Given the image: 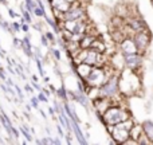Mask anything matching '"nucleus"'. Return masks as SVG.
<instances>
[{
	"label": "nucleus",
	"mask_w": 153,
	"mask_h": 145,
	"mask_svg": "<svg viewBox=\"0 0 153 145\" xmlns=\"http://www.w3.org/2000/svg\"><path fill=\"white\" fill-rule=\"evenodd\" d=\"M43 79H45V82H50V78H48V77H43Z\"/></svg>",
	"instance_id": "obj_42"
},
{
	"label": "nucleus",
	"mask_w": 153,
	"mask_h": 145,
	"mask_svg": "<svg viewBox=\"0 0 153 145\" xmlns=\"http://www.w3.org/2000/svg\"><path fill=\"white\" fill-rule=\"evenodd\" d=\"M106 82V78H105V71H103L101 67L98 66H94L90 71L89 77L85 79V83L89 85L90 87H101L103 83Z\"/></svg>",
	"instance_id": "obj_3"
},
{
	"label": "nucleus",
	"mask_w": 153,
	"mask_h": 145,
	"mask_svg": "<svg viewBox=\"0 0 153 145\" xmlns=\"http://www.w3.org/2000/svg\"><path fill=\"white\" fill-rule=\"evenodd\" d=\"M143 26H144V23L141 20H138V19H133L132 22H130V27H132L134 31H144L143 30Z\"/></svg>",
	"instance_id": "obj_15"
},
{
	"label": "nucleus",
	"mask_w": 153,
	"mask_h": 145,
	"mask_svg": "<svg viewBox=\"0 0 153 145\" xmlns=\"http://www.w3.org/2000/svg\"><path fill=\"white\" fill-rule=\"evenodd\" d=\"M133 128V121L126 120L120 124L114 125L111 129V137L114 138V143L117 144H125L130 138V130Z\"/></svg>",
	"instance_id": "obj_1"
},
{
	"label": "nucleus",
	"mask_w": 153,
	"mask_h": 145,
	"mask_svg": "<svg viewBox=\"0 0 153 145\" xmlns=\"http://www.w3.org/2000/svg\"><path fill=\"white\" fill-rule=\"evenodd\" d=\"M31 105L35 109H39V98L38 97H31Z\"/></svg>",
	"instance_id": "obj_23"
},
{
	"label": "nucleus",
	"mask_w": 153,
	"mask_h": 145,
	"mask_svg": "<svg viewBox=\"0 0 153 145\" xmlns=\"http://www.w3.org/2000/svg\"><path fill=\"white\" fill-rule=\"evenodd\" d=\"M85 15V10L83 7H76V5L73 4V7L70 8L67 12L62 13V20L67 22V20H79V19H83Z\"/></svg>",
	"instance_id": "obj_5"
},
{
	"label": "nucleus",
	"mask_w": 153,
	"mask_h": 145,
	"mask_svg": "<svg viewBox=\"0 0 153 145\" xmlns=\"http://www.w3.org/2000/svg\"><path fill=\"white\" fill-rule=\"evenodd\" d=\"M48 3H50V5L54 10H56L61 13L67 12L73 7V3H70L69 0H48Z\"/></svg>",
	"instance_id": "obj_8"
},
{
	"label": "nucleus",
	"mask_w": 153,
	"mask_h": 145,
	"mask_svg": "<svg viewBox=\"0 0 153 145\" xmlns=\"http://www.w3.org/2000/svg\"><path fill=\"white\" fill-rule=\"evenodd\" d=\"M121 50H122V53H124V55L138 53V48H137V45H136L134 39H130V38H125L121 42Z\"/></svg>",
	"instance_id": "obj_6"
},
{
	"label": "nucleus",
	"mask_w": 153,
	"mask_h": 145,
	"mask_svg": "<svg viewBox=\"0 0 153 145\" xmlns=\"http://www.w3.org/2000/svg\"><path fill=\"white\" fill-rule=\"evenodd\" d=\"M125 65H126L128 69L130 70H136L138 66H141V62H143V58H141L138 54H129V55H125L124 59Z\"/></svg>",
	"instance_id": "obj_9"
},
{
	"label": "nucleus",
	"mask_w": 153,
	"mask_h": 145,
	"mask_svg": "<svg viewBox=\"0 0 153 145\" xmlns=\"http://www.w3.org/2000/svg\"><path fill=\"white\" fill-rule=\"evenodd\" d=\"M143 130H144V135L148 137V140L153 143V122L152 121H144L143 122Z\"/></svg>",
	"instance_id": "obj_12"
},
{
	"label": "nucleus",
	"mask_w": 153,
	"mask_h": 145,
	"mask_svg": "<svg viewBox=\"0 0 153 145\" xmlns=\"http://www.w3.org/2000/svg\"><path fill=\"white\" fill-rule=\"evenodd\" d=\"M56 130H58V133H59V136H61V138H63V137H65L63 130H62V128L59 126V125H56Z\"/></svg>",
	"instance_id": "obj_32"
},
{
	"label": "nucleus",
	"mask_w": 153,
	"mask_h": 145,
	"mask_svg": "<svg viewBox=\"0 0 153 145\" xmlns=\"http://www.w3.org/2000/svg\"><path fill=\"white\" fill-rule=\"evenodd\" d=\"M0 79H3V81H7V75L4 74V70L0 67Z\"/></svg>",
	"instance_id": "obj_29"
},
{
	"label": "nucleus",
	"mask_w": 153,
	"mask_h": 145,
	"mask_svg": "<svg viewBox=\"0 0 153 145\" xmlns=\"http://www.w3.org/2000/svg\"><path fill=\"white\" fill-rule=\"evenodd\" d=\"M7 85H8V86H13L15 83L12 82V79H11V78H8V79H7Z\"/></svg>",
	"instance_id": "obj_36"
},
{
	"label": "nucleus",
	"mask_w": 153,
	"mask_h": 145,
	"mask_svg": "<svg viewBox=\"0 0 153 145\" xmlns=\"http://www.w3.org/2000/svg\"><path fill=\"white\" fill-rule=\"evenodd\" d=\"M3 143H4V141H3V138L0 137V144H3Z\"/></svg>",
	"instance_id": "obj_45"
},
{
	"label": "nucleus",
	"mask_w": 153,
	"mask_h": 145,
	"mask_svg": "<svg viewBox=\"0 0 153 145\" xmlns=\"http://www.w3.org/2000/svg\"><path fill=\"white\" fill-rule=\"evenodd\" d=\"M46 36H47L48 38V40H50V42L51 43H54V42H55V35H54L53 34V32H50V31H48V32H46Z\"/></svg>",
	"instance_id": "obj_26"
},
{
	"label": "nucleus",
	"mask_w": 153,
	"mask_h": 145,
	"mask_svg": "<svg viewBox=\"0 0 153 145\" xmlns=\"http://www.w3.org/2000/svg\"><path fill=\"white\" fill-rule=\"evenodd\" d=\"M45 19H46V22H47V24H48V26H51V27H53V30H54V31H55V32H59V31H61V30L58 28V26H56V24H55V22H54L51 18H48V16L46 15V16H45Z\"/></svg>",
	"instance_id": "obj_18"
},
{
	"label": "nucleus",
	"mask_w": 153,
	"mask_h": 145,
	"mask_svg": "<svg viewBox=\"0 0 153 145\" xmlns=\"http://www.w3.org/2000/svg\"><path fill=\"white\" fill-rule=\"evenodd\" d=\"M40 143H42V144H54V138H51V137H43L42 140H40Z\"/></svg>",
	"instance_id": "obj_25"
},
{
	"label": "nucleus",
	"mask_w": 153,
	"mask_h": 145,
	"mask_svg": "<svg viewBox=\"0 0 153 145\" xmlns=\"http://www.w3.org/2000/svg\"><path fill=\"white\" fill-rule=\"evenodd\" d=\"M0 3H1V4H4V5H8V1H7V0H0Z\"/></svg>",
	"instance_id": "obj_41"
},
{
	"label": "nucleus",
	"mask_w": 153,
	"mask_h": 145,
	"mask_svg": "<svg viewBox=\"0 0 153 145\" xmlns=\"http://www.w3.org/2000/svg\"><path fill=\"white\" fill-rule=\"evenodd\" d=\"M39 112H40V114H42V117H43V118H47V116H46V114H45V112H43V110H40V109H39Z\"/></svg>",
	"instance_id": "obj_39"
},
{
	"label": "nucleus",
	"mask_w": 153,
	"mask_h": 145,
	"mask_svg": "<svg viewBox=\"0 0 153 145\" xmlns=\"http://www.w3.org/2000/svg\"><path fill=\"white\" fill-rule=\"evenodd\" d=\"M62 141L59 140V138H54V144H61Z\"/></svg>",
	"instance_id": "obj_38"
},
{
	"label": "nucleus",
	"mask_w": 153,
	"mask_h": 145,
	"mask_svg": "<svg viewBox=\"0 0 153 145\" xmlns=\"http://www.w3.org/2000/svg\"><path fill=\"white\" fill-rule=\"evenodd\" d=\"M38 98H39V101L40 102H48V98H47V95L45 94V91H39V94H38Z\"/></svg>",
	"instance_id": "obj_20"
},
{
	"label": "nucleus",
	"mask_w": 153,
	"mask_h": 145,
	"mask_svg": "<svg viewBox=\"0 0 153 145\" xmlns=\"http://www.w3.org/2000/svg\"><path fill=\"white\" fill-rule=\"evenodd\" d=\"M11 27H12V30H13V32H19L22 30V23L19 24L18 22H13L12 24H11Z\"/></svg>",
	"instance_id": "obj_22"
},
{
	"label": "nucleus",
	"mask_w": 153,
	"mask_h": 145,
	"mask_svg": "<svg viewBox=\"0 0 153 145\" xmlns=\"http://www.w3.org/2000/svg\"><path fill=\"white\" fill-rule=\"evenodd\" d=\"M12 40H13V46H15V47H18V46L20 45V43H22V40H19L18 38H13Z\"/></svg>",
	"instance_id": "obj_34"
},
{
	"label": "nucleus",
	"mask_w": 153,
	"mask_h": 145,
	"mask_svg": "<svg viewBox=\"0 0 153 145\" xmlns=\"http://www.w3.org/2000/svg\"><path fill=\"white\" fill-rule=\"evenodd\" d=\"M13 87H15V90H16V93H18V95H19V98H20V101H23L24 94H23V91H22V89H20L19 86H16V85H13Z\"/></svg>",
	"instance_id": "obj_24"
},
{
	"label": "nucleus",
	"mask_w": 153,
	"mask_h": 145,
	"mask_svg": "<svg viewBox=\"0 0 153 145\" xmlns=\"http://www.w3.org/2000/svg\"><path fill=\"white\" fill-rule=\"evenodd\" d=\"M32 108H34V106H31V105H26V109H27L28 112H31V109H32Z\"/></svg>",
	"instance_id": "obj_40"
},
{
	"label": "nucleus",
	"mask_w": 153,
	"mask_h": 145,
	"mask_svg": "<svg viewBox=\"0 0 153 145\" xmlns=\"http://www.w3.org/2000/svg\"><path fill=\"white\" fill-rule=\"evenodd\" d=\"M152 4H153V0H152Z\"/></svg>",
	"instance_id": "obj_46"
},
{
	"label": "nucleus",
	"mask_w": 153,
	"mask_h": 145,
	"mask_svg": "<svg viewBox=\"0 0 153 145\" xmlns=\"http://www.w3.org/2000/svg\"><path fill=\"white\" fill-rule=\"evenodd\" d=\"M19 129H20V132L23 133V136L26 137V140L28 141V143H31V141H32V135L30 133V128L26 126V125H23V126H20Z\"/></svg>",
	"instance_id": "obj_16"
},
{
	"label": "nucleus",
	"mask_w": 153,
	"mask_h": 145,
	"mask_svg": "<svg viewBox=\"0 0 153 145\" xmlns=\"http://www.w3.org/2000/svg\"><path fill=\"white\" fill-rule=\"evenodd\" d=\"M134 42H136V45H137L138 51H144V50H146V47L149 46L151 40H149V36L145 31H138L134 36Z\"/></svg>",
	"instance_id": "obj_7"
},
{
	"label": "nucleus",
	"mask_w": 153,
	"mask_h": 145,
	"mask_svg": "<svg viewBox=\"0 0 153 145\" xmlns=\"http://www.w3.org/2000/svg\"><path fill=\"white\" fill-rule=\"evenodd\" d=\"M91 69H93V66H90V65H87V63H79L78 66H76V73H78V75L85 81V79L89 77Z\"/></svg>",
	"instance_id": "obj_11"
},
{
	"label": "nucleus",
	"mask_w": 153,
	"mask_h": 145,
	"mask_svg": "<svg viewBox=\"0 0 153 145\" xmlns=\"http://www.w3.org/2000/svg\"><path fill=\"white\" fill-rule=\"evenodd\" d=\"M32 86H34V89H36L38 91H42V90H43L42 87H40L39 85H38V82H36V81H34V82H32Z\"/></svg>",
	"instance_id": "obj_30"
},
{
	"label": "nucleus",
	"mask_w": 153,
	"mask_h": 145,
	"mask_svg": "<svg viewBox=\"0 0 153 145\" xmlns=\"http://www.w3.org/2000/svg\"><path fill=\"white\" fill-rule=\"evenodd\" d=\"M56 95H58V97L59 98H62V100H65V101H66L67 100V94H69V93H67V90H66V87H65L63 86V85H62V86L61 87H59V89L58 90H56Z\"/></svg>",
	"instance_id": "obj_17"
},
{
	"label": "nucleus",
	"mask_w": 153,
	"mask_h": 145,
	"mask_svg": "<svg viewBox=\"0 0 153 145\" xmlns=\"http://www.w3.org/2000/svg\"><path fill=\"white\" fill-rule=\"evenodd\" d=\"M95 40H97V38L94 35H83L78 40V46H79V48H91L94 46Z\"/></svg>",
	"instance_id": "obj_10"
},
{
	"label": "nucleus",
	"mask_w": 153,
	"mask_h": 145,
	"mask_svg": "<svg viewBox=\"0 0 153 145\" xmlns=\"http://www.w3.org/2000/svg\"><path fill=\"white\" fill-rule=\"evenodd\" d=\"M35 62H36V67H38V70H39L40 77H45V71H43V67H42V62H40V59H39L38 55H36V58H35Z\"/></svg>",
	"instance_id": "obj_19"
},
{
	"label": "nucleus",
	"mask_w": 153,
	"mask_h": 145,
	"mask_svg": "<svg viewBox=\"0 0 153 145\" xmlns=\"http://www.w3.org/2000/svg\"><path fill=\"white\" fill-rule=\"evenodd\" d=\"M24 90H26L27 93H30V94H32V93H34V86H31V85L26 83V85H24Z\"/></svg>",
	"instance_id": "obj_27"
},
{
	"label": "nucleus",
	"mask_w": 153,
	"mask_h": 145,
	"mask_svg": "<svg viewBox=\"0 0 153 145\" xmlns=\"http://www.w3.org/2000/svg\"><path fill=\"white\" fill-rule=\"evenodd\" d=\"M20 47L22 50L24 51V54H26L27 57H30L31 58L32 57V47H31V42H30V36L27 35V36H24L23 39H22V43H20Z\"/></svg>",
	"instance_id": "obj_13"
},
{
	"label": "nucleus",
	"mask_w": 153,
	"mask_h": 145,
	"mask_svg": "<svg viewBox=\"0 0 153 145\" xmlns=\"http://www.w3.org/2000/svg\"><path fill=\"white\" fill-rule=\"evenodd\" d=\"M38 5L34 8V13L38 16V18H45L46 16V8L45 5H43V3L40 1V0H36Z\"/></svg>",
	"instance_id": "obj_14"
},
{
	"label": "nucleus",
	"mask_w": 153,
	"mask_h": 145,
	"mask_svg": "<svg viewBox=\"0 0 153 145\" xmlns=\"http://www.w3.org/2000/svg\"><path fill=\"white\" fill-rule=\"evenodd\" d=\"M118 78L111 77L100 87V94L102 97H114L118 91Z\"/></svg>",
	"instance_id": "obj_4"
},
{
	"label": "nucleus",
	"mask_w": 153,
	"mask_h": 145,
	"mask_svg": "<svg viewBox=\"0 0 153 145\" xmlns=\"http://www.w3.org/2000/svg\"><path fill=\"white\" fill-rule=\"evenodd\" d=\"M32 81H36L38 82V77L36 75H32Z\"/></svg>",
	"instance_id": "obj_43"
},
{
	"label": "nucleus",
	"mask_w": 153,
	"mask_h": 145,
	"mask_svg": "<svg viewBox=\"0 0 153 145\" xmlns=\"http://www.w3.org/2000/svg\"><path fill=\"white\" fill-rule=\"evenodd\" d=\"M8 13H10V16H11V18H16V16H19V15H16V13L15 12H13V10H11V8H8Z\"/></svg>",
	"instance_id": "obj_33"
},
{
	"label": "nucleus",
	"mask_w": 153,
	"mask_h": 145,
	"mask_svg": "<svg viewBox=\"0 0 153 145\" xmlns=\"http://www.w3.org/2000/svg\"><path fill=\"white\" fill-rule=\"evenodd\" d=\"M51 53H53V55L55 57V59H56V61H61V59H62L61 51H59L58 48H53V50H51Z\"/></svg>",
	"instance_id": "obj_21"
},
{
	"label": "nucleus",
	"mask_w": 153,
	"mask_h": 145,
	"mask_svg": "<svg viewBox=\"0 0 153 145\" xmlns=\"http://www.w3.org/2000/svg\"><path fill=\"white\" fill-rule=\"evenodd\" d=\"M55 108H51V106H50V108H48V113H50V116H55Z\"/></svg>",
	"instance_id": "obj_35"
},
{
	"label": "nucleus",
	"mask_w": 153,
	"mask_h": 145,
	"mask_svg": "<svg viewBox=\"0 0 153 145\" xmlns=\"http://www.w3.org/2000/svg\"><path fill=\"white\" fill-rule=\"evenodd\" d=\"M43 91H45V94L47 95V97H48V95H50V90H47V89H43Z\"/></svg>",
	"instance_id": "obj_37"
},
{
	"label": "nucleus",
	"mask_w": 153,
	"mask_h": 145,
	"mask_svg": "<svg viewBox=\"0 0 153 145\" xmlns=\"http://www.w3.org/2000/svg\"><path fill=\"white\" fill-rule=\"evenodd\" d=\"M42 45L45 46V47H48V38L45 35H42Z\"/></svg>",
	"instance_id": "obj_28"
},
{
	"label": "nucleus",
	"mask_w": 153,
	"mask_h": 145,
	"mask_svg": "<svg viewBox=\"0 0 153 145\" xmlns=\"http://www.w3.org/2000/svg\"><path fill=\"white\" fill-rule=\"evenodd\" d=\"M103 118H105V122H103L105 125H108V126H114V125L120 124V122L129 120V114H128L126 110L118 108V106H111L108 110H105Z\"/></svg>",
	"instance_id": "obj_2"
},
{
	"label": "nucleus",
	"mask_w": 153,
	"mask_h": 145,
	"mask_svg": "<svg viewBox=\"0 0 153 145\" xmlns=\"http://www.w3.org/2000/svg\"><path fill=\"white\" fill-rule=\"evenodd\" d=\"M22 31H24V32H28V31H30V26H28V24H26V23H23V24H22Z\"/></svg>",
	"instance_id": "obj_31"
},
{
	"label": "nucleus",
	"mask_w": 153,
	"mask_h": 145,
	"mask_svg": "<svg viewBox=\"0 0 153 145\" xmlns=\"http://www.w3.org/2000/svg\"><path fill=\"white\" fill-rule=\"evenodd\" d=\"M24 116H26L27 120H30V114H28V113H24Z\"/></svg>",
	"instance_id": "obj_44"
}]
</instances>
